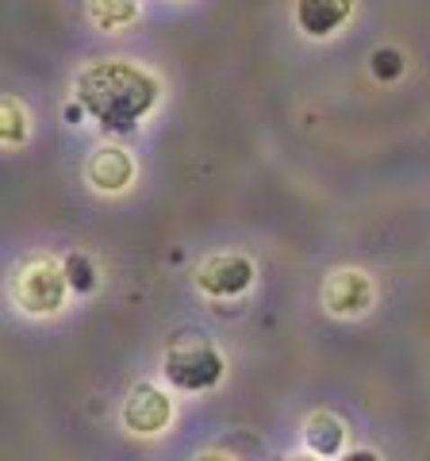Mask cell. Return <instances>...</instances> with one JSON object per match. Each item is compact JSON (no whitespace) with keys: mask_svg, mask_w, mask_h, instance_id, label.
I'll list each match as a JSON object with an SVG mask.
<instances>
[{"mask_svg":"<svg viewBox=\"0 0 430 461\" xmlns=\"http://www.w3.org/2000/svg\"><path fill=\"white\" fill-rule=\"evenodd\" d=\"M89 20L100 32H123L139 20V0H89Z\"/></svg>","mask_w":430,"mask_h":461,"instance_id":"cell-10","label":"cell"},{"mask_svg":"<svg viewBox=\"0 0 430 461\" xmlns=\"http://www.w3.org/2000/svg\"><path fill=\"white\" fill-rule=\"evenodd\" d=\"M174 420V400H169L157 384H135L123 400V427L131 435H162Z\"/></svg>","mask_w":430,"mask_h":461,"instance_id":"cell-4","label":"cell"},{"mask_svg":"<svg viewBox=\"0 0 430 461\" xmlns=\"http://www.w3.org/2000/svg\"><path fill=\"white\" fill-rule=\"evenodd\" d=\"M157 96H162L157 77L123 58H100L77 74V100L112 135L135 131L142 115L157 104Z\"/></svg>","mask_w":430,"mask_h":461,"instance_id":"cell-1","label":"cell"},{"mask_svg":"<svg viewBox=\"0 0 430 461\" xmlns=\"http://www.w3.org/2000/svg\"><path fill=\"white\" fill-rule=\"evenodd\" d=\"M85 177L100 193H123L135 181V158L120 147H96L85 162Z\"/></svg>","mask_w":430,"mask_h":461,"instance_id":"cell-7","label":"cell"},{"mask_svg":"<svg viewBox=\"0 0 430 461\" xmlns=\"http://www.w3.org/2000/svg\"><path fill=\"white\" fill-rule=\"evenodd\" d=\"M369 69H372V77H377V81H396V77H404L408 58L399 54L396 47H381V50H372Z\"/></svg>","mask_w":430,"mask_h":461,"instance_id":"cell-13","label":"cell"},{"mask_svg":"<svg viewBox=\"0 0 430 461\" xmlns=\"http://www.w3.org/2000/svg\"><path fill=\"white\" fill-rule=\"evenodd\" d=\"M0 120H4V131H0L4 147H20V142L27 139V115H23L20 100L4 96V104H0Z\"/></svg>","mask_w":430,"mask_h":461,"instance_id":"cell-12","label":"cell"},{"mask_svg":"<svg viewBox=\"0 0 430 461\" xmlns=\"http://www.w3.org/2000/svg\"><path fill=\"white\" fill-rule=\"evenodd\" d=\"M346 435H350L346 423H342L338 415H331V411H315L311 420L304 423V438L319 457H338L342 446H346Z\"/></svg>","mask_w":430,"mask_h":461,"instance_id":"cell-9","label":"cell"},{"mask_svg":"<svg viewBox=\"0 0 430 461\" xmlns=\"http://www.w3.org/2000/svg\"><path fill=\"white\" fill-rule=\"evenodd\" d=\"M350 12H354V0H296V23L311 39L335 35L350 20Z\"/></svg>","mask_w":430,"mask_h":461,"instance_id":"cell-8","label":"cell"},{"mask_svg":"<svg viewBox=\"0 0 430 461\" xmlns=\"http://www.w3.org/2000/svg\"><path fill=\"white\" fill-rule=\"evenodd\" d=\"M166 381L181 393H208L223 381V354L204 335H181L162 357Z\"/></svg>","mask_w":430,"mask_h":461,"instance_id":"cell-2","label":"cell"},{"mask_svg":"<svg viewBox=\"0 0 430 461\" xmlns=\"http://www.w3.org/2000/svg\"><path fill=\"white\" fill-rule=\"evenodd\" d=\"M66 277H69V293H81V296H89L93 288L100 285V273H96V266H93V258L89 254H69L66 258Z\"/></svg>","mask_w":430,"mask_h":461,"instance_id":"cell-11","label":"cell"},{"mask_svg":"<svg viewBox=\"0 0 430 461\" xmlns=\"http://www.w3.org/2000/svg\"><path fill=\"white\" fill-rule=\"evenodd\" d=\"M196 285H200V293H208L215 300L238 296V293H246V288L254 285V262L250 258H242V254H211V258L200 262Z\"/></svg>","mask_w":430,"mask_h":461,"instance_id":"cell-5","label":"cell"},{"mask_svg":"<svg viewBox=\"0 0 430 461\" xmlns=\"http://www.w3.org/2000/svg\"><path fill=\"white\" fill-rule=\"evenodd\" d=\"M66 266H58L54 258H31L16 269V281H12V300L31 312V315H50L66 304Z\"/></svg>","mask_w":430,"mask_h":461,"instance_id":"cell-3","label":"cell"},{"mask_svg":"<svg viewBox=\"0 0 430 461\" xmlns=\"http://www.w3.org/2000/svg\"><path fill=\"white\" fill-rule=\"evenodd\" d=\"M62 115H66V123H81L85 115H89V108H85L81 100H74V104H66V108H62Z\"/></svg>","mask_w":430,"mask_h":461,"instance_id":"cell-14","label":"cell"},{"mask_svg":"<svg viewBox=\"0 0 430 461\" xmlns=\"http://www.w3.org/2000/svg\"><path fill=\"white\" fill-rule=\"evenodd\" d=\"M372 296H377V288L362 269H335L323 285V308L331 315H342V320L365 315L372 308Z\"/></svg>","mask_w":430,"mask_h":461,"instance_id":"cell-6","label":"cell"}]
</instances>
